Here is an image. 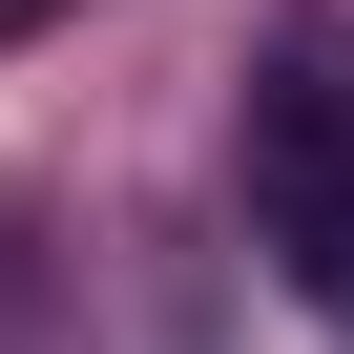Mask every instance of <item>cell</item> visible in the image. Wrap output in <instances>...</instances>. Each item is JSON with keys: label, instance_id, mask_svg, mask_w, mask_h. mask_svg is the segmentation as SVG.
I'll return each mask as SVG.
<instances>
[{"label": "cell", "instance_id": "7a4b0ae2", "mask_svg": "<svg viewBox=\"0 0 354 354\" xmlns=\"http://www.w3.org/2000/svg\"><path fill=\"white\" fill-rule=\"evenodd\" d=\"M21 21H63V0H0V42H21Z\"/></svg>", "mask_w": 354, "mask_h": 354}, {"label": "cell", "instance_id": "6da1fadb", "mask_svg": "<svg viewBox=\"0 0 354 354\" xmlns=\"http://www.w3.org/2000/svg\"><path fill=\"white\" fill-rule=\"evenodd\" d=\"M250 230L313 313H354V21L292 0L250 42Z\"/></svg>", "mask_w": 354, "mask_h": 354}]
</instances>
